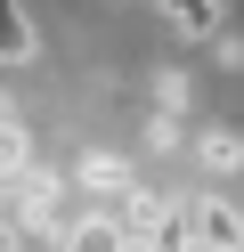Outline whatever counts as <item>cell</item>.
<instances>
[{
    "label": "cell",
    "instance_id": "obj_7",
    "mask_svg": "<svg viewBox=\"0 0 244 252\" xmlns=\"http://www.w3.org/2000/svg\"><path fill=\"white\" fill-rule=\"evenodd\" d=\"M187 98H195V82H187V73H163V82H155V114H187Z\"/></svg>",
    "mask_w": 244,
    "mask_h": 252
},
{
    "label": "cell",
    "instance_id": "obj_5",
    "mask_svg": "<svg viewBox=\"0 0 244 252\" xmlns=\"http://www.w3.org/2000/svg\"><path fill=\"white\" fill-rule=\"evenodd\" d=\"M25 57H41V41H33L25 8H16V0H0V73H8V65H25Z\"/></svg>",
    "mask_w": 244,
    "mask_h": 252
},
{
    "label": "cell",
    "instance_id": "obj_4",
    "mask_svg": "<svg viewBox=\"0 0 244 252\" xmlns=\"http://www.w3.org/2000/svg\"><path fill=\"white\" fill-rule=\"evenodd\" d=\"M195 163H204L211 179H228V171H244V130H228V122H211V130L195 138Z\"/></svg>",
    "mask_w": 244,
    "mask_h": 252
},
{
    "label": "cell",
    "instance_id": "obj_3",
    "mask_svg": "<svg viewBox=\"0 0 244 252\" xmlns=\"http://www.w3.org/2000/svg\"><path fill=\"white\" fill-rule=\"evenodd\" d=\"M73 187H81V195L98 203V212H106V203H114V195H122V187H130V171L114 163V155H81V171H73Z\"/></svg>",
    "mask_w": 244,
    "mask_h": 252
},
{
    "label": "cell",
    "instance_id": "obj_10",
    "mask_svg": "<svg viewBox=\"0 0 244 252\" xmlns=\"http://www.w3.org/2000/svg\"><path fill=\"white\" fill-rule=\"evenodd\" d=\"M236 252H244V244H236Z\"/></svg>",
    "mask_w": 244,
    "mask_h": 252
},
{
    "label": "cell",
    "instance_id": "obj_9",
    "mask_svg": "<svg viewBox=\"0 0 244 252\" xmlns=\"http://www.w3.org/2000/svg\"><path fill=\"white\" fill-rule=\"evenodd\" d=\"M122 252H146V244H122Z\"/></svg>",
    "mask_w": 244,
    "mask_h": 252
},
{
    "label": "cell",
    "instance_id": "obj_1",
    "mask_svg": "<svg viewBox=\"0 0 244 252\" xmlns=\"http://www.w3.org/2000/svg\"><path fill=\"white\" fill-rule=\"evenodd\" d=\"M179 220H187V236L204 252H236L244 244V220H236V203H220V195H204V203H179Z\"/></svg>",
    "mask_w": 244,
    "mask_h": 252
},
{
    "label": "cell",
    "instance_id": "obj_6",
    "mask_svg": "<svg viewBox=\"0 0 244 252\" xmlns=\"http://www.w3.org/2000/svg\"><path fill=\"white\" fill-rule=\"evenodd\" d=\"M57 252H122V228H114L106 212H81L73 228H65V244Z\"/></svg>",
    "mask_w": 244,
    "mask_h": 252
},
{
    "label": "cell",
    "instance_id": "obj_2",
    "mask_svg": "<svg viewBox=\"0 0 244 252\" xmlns=\"http://www.w3.org/2000/svg\"><path fill=\"white\" fill-rule=\"evenodd\" d=\"M155 8H163V25L179 41H211L220 33V0H155Z\"/></svg>",
    "mask_w": 244,
    "mask_h": 252
},
{
    "label": "cell",
    "instance_id": "obj_8",
    "mask_svg": "<svg viewBox=\"0 0 244 252\" xmlns=\"http://www.w3.org/2000/svg\"><path fill=\"white\" fill-rule=\"evenodd\" d=\"M211 57H220L228 73H244V33H211Z\"/></svg>",
    "mask_w": 244,
    "mask_h": 252
}]
</instances>
